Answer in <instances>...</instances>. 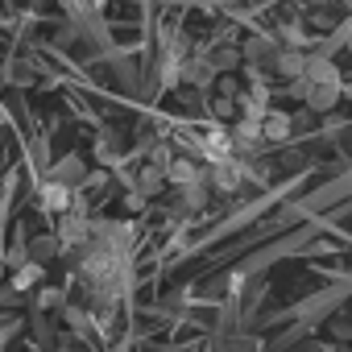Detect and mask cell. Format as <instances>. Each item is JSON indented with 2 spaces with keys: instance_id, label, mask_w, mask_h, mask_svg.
Masks as SVG:
<instances>
[{
  "instance_id": "cell-2",
  "label": "cell",
  "mask_w": 352,
  "mask_h": 352,
  "mask_svg": "<svg viewBox=\"0 0 352 352\" xmlns=\"http://www.w3.org/2000/svg\"><path fill=\"white\" fill-rule=\"evenodd\" d=\"M34 282H38V270H34V265H25V270L17 274V286H34Z\"/></svg>"
},
{
  "instance_id": "cell-1",
  "label": "cell",
  "mask_w": 352,
  "mask_h": 352,
  "mask_svg": "<svg viewBox=\"0 0 352 352\" xmlns=\"http://www.w3.org/2000/svg\"><path fill=\"white\" fill-rule=\"evenodd\" d=\"M46 204H50V212H63V204H67V191H63V187H46Z\"/></svg>"
}]
</instances>
